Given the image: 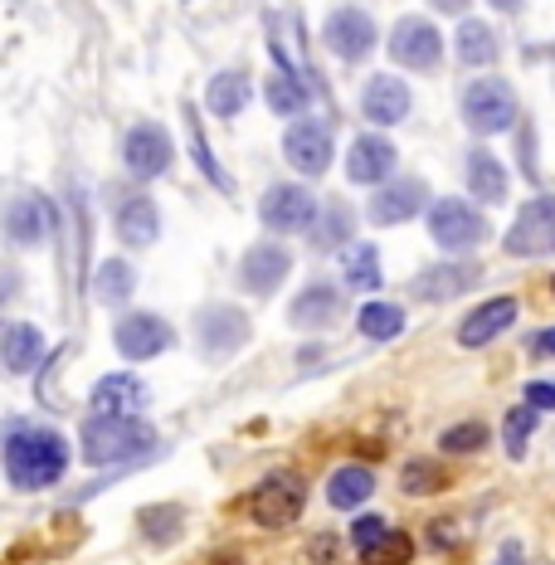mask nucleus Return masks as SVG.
<instances>
[{
    "mask_svg": "<svg viewBox=\"0 0 555 565\" xmlns=\"http://www.w3.org/2000/svg\"><path fill=\"white\" fill-rule=\"evenodd\" d=\"M15 292H20V274H15V268H0V308H6Z\"/></svg>",
    "mask_w": 555,
    "mask_h": 565,
    "instance_id": "45",
    "label": "nucleus"
},
{
    "mask_svg": "<svg viewBox=\"0 0 555 565\" xmlns=\"http://www.w3.org/2000/svg\"><path fill=\"white\" fill-rule=\"evenodd\" d=\"M210 565H244V556H234V551H220V556L210 561Z\"/></svg>",
    "mask_w": 555,
    "mask_h": 565,
    "instance_id": "49",
    "label": "nucleus"
},
{
    "mask_svg": "<svg viewBox=\"0 0 555 565\" xmlns=\"http://www.w3.org/2000/svg\"><path fill=\"white\" fill-rule=\"evenodd\" d=\"M478 282H482L478 258H439V264L419 268L409 292H415L419 302H429V308H439V302H453V298H463V292H472Z\"/></svg>",
    "mask_w": 555,
    "mask_h": 565,
    "instance_id": "19",
    "label": "nucleus"
},
{
    "mask_svg": "<svg viewBox=\"0 0 555 565\" xmlns=\"http://www.w3.org/2000/svg\"><path fill=\"white\" fill-rule=\"evenodd\" d=\"M274 50V74L264 78V103L274 117H302L312 108V88H307V78L298 74V64H292L288 54H282V44H268Z\"/></svg>",
    "mask_w": 555,
    "mask_h": 565,
    "instance_id": "25",
    "label": "nucleus"
},
{
    "mask_svg": "<svg viewBox=\"0 0 555 565\" xmlns=\"http://www.w3.org/2000/svg\"><path fill=\"white\" fill-rule=\"evenodd\" d=\"M341 282L351 292H381L385 288V264H381V249L371 239H356L341 249Z\"/></svg>",
    "mask_w": 555,
    "mask_h": 565,
    "instance_id": "32",
    "label": "nucleus"
},
{
    "mask_svg": "<svg viewBox=\"0 0 555 565\" xmlns=\"http://www.w3.org/2000/svg\"><path fill=\"white\" fill-rule=\"evenodd\" d=\"M463 181H468V200L472 205H506V195H512V175H506L502 157L488 147H468L463 157Z\"/></svg>",
    "mask_w": 555,
    "mask_h": 565,
    "instance_id": "27",
    "label": "nucleus"
},
{
    "mask_svg": "<svg viewBox=\"0 0 555 565\" xmlns=\"http://www.w3.org/2000/svg\"><path fill=\"white\" fill-rule=\"evenodd\" d=\"M453 54H458V64H468V68H492L502 58V40L488 20L463 15V25L453 34Z\"/></svg>",
    "mask_w": 555,
    "mask_h": 565,
    "instance_id": "31",
    "label": "nucleus"
},
{
    "mask_svg": "<svg viewBox=\"0 0 555 565\" xmlns=\"http://www.w3.org/2000/svg\"><path fill=\"white\" fill-rule=\"evenodd\" d=\"M113 230L117 239L127 244L132 254L151 249L161 239V205L147 185H132V191H117L113 195Z\"/></svg>",
    "mask_w": 555,
    "mask_h": 565,
    "instance_id": "18",
    "label": "nucleus"
},
{
    "mask_svg": "<svg viewBox=\"0 0 555 565\" xmlns=\"http://www.w3.org/2000/svg\"><path fill=\"white\" fill-rule=\"evenodd\" d=\"M371 498H375V473L365 463L332 468V478H327V502H332L337 512H361Z\"/></svg>",
    "mask_w": 555,
    "mask_h": 565,
    "instance_id": "33",
    "label": "nucleus"
},
{
    "mask_svg": "<svg viewBox=\"0 0 555 565\" xmlns=\"http://www.w3.org/2000/svg\"><path fill=\"white\" fill-rule=\"evenodd\" d=\"M434 205V191L424 175H389L385 185H375L371 200H365V220L375 230H395V225H409V220L429 215Z\"/></svg>",
    "mask_w": 555,
    "mask_h": 565,
    "instance_id": "13",
    "label": "nucleus"
},
{
    "mask_svg": "<svg viewBox=\"0 0 555 565\" xmlns=\"http://www.w3.org/2000/svg\"><path fill=\"white\" fill-rule=\"evenodd\" d=\"M157 454V424L127 415H88L78 424V458L88 468H127Z\"/></svg>",
    "mask_w": 555,
    "mask_h": 565,
    "instance_id": "2",
    "label": "nucleus"
},
{
    "mask_svg": "<svg viewBox=\"0 0 555 565\" xmlns=\"http://www.w3.org/2000/svg\"><path fill=\"white\" fill-rule=\"evenodd\" d=\"M44 356H50V337H44L34 322H25V317L0 322V375L25 381V375H34L44 366Z\"/></svg>",
    "mask_w": 555,
    "mask_h": 565,
    "instance_id": "20",
    "label": "nucleus"
},
{
    "mask_svg": "<svg viewBox=\"0 0 555 565\" xmlns=\"http://www.w3.org/2000/svg\"><path fill=\"white\" fill-rule=\"evenodd\" d=\"M385 54H389V64L405 68V74H439L444 68V34L424 15H399L395 25H389Z\"/></svg>",
    "mask_w": 555,
    "mask_h": 565,
    "instance_id": "10",
    "label": "nucleus"
},
{
    "mask_svg": "<svg viewBox=\"0 0 555 565\" xmlns=\"http://www.w3.org/2000/svg\"><path fill=\"white\" fill-rule=\"evenodd\" d=\"M389 175H399V147L385 132H361L346 147V181L375 191V185H385Z\"/></svg>",
    "mask_w": 555,
    "mask_h": 565,
    "instance_id": "21",
    "label": "nucleus"
},
{
    "mask_svg": "<svg viewBox=\"0 0 555 565\" xmlns=\"http://www.w3.org/2000/svg\"><path fill=\"white\" fill-rule=\"evenodd\" d=\"M54 234H58V205L44 191L6 195V205H0V239L10 249H20V254L44 249V244H54Z\"/></svg>",
    "mask_w": 555,
    "mask_h": 565,
    "instance_id": "6",
    "label": "nucleus"
},
{
    "mask_svg": "<svg viewBox=\"0 0 555 565\" xmlns=\"http://www.w3.org/2000/svg\"><path fill=\"white\" fill-rule=\"evenodd\" d=\"M141 516V536L151 541V546H175L181 541V532H185V516H181V508L175 502H157V508H141L137 512Z\"/></svg>",
    "mask_w": 555,
    "mask_h": 565,
    "instance_id": "37",
    "label": "nucleus"
},
{
    "mask_svg": "<svg viewBox=\"0 0 555 565\" xmlns=\"http://www.w3.org/2000/svg\"><path fill=\"white\" fill-rule=\"evenodd\" d=\"M181 113H185V147H191V167L205 175L210 185H215L220 195H234L239 185H234V175L220 167V157H215V147H210V137H205V122H200V113L191 108V103H181Z\"/></svg>",
    "mask_w": 555,
    "mask_h": 565,
    "instance_id": "30",
    "label": "nucleus"
},
{
    "mask_svg": "<svg viewBox=\"0 0 555 565\" xmlns=\"http://www.w3.org/2000/svg\"><path fill=\"white\" fill-rule=\"evenodd\" d=\"M337 551H341V541H337L332 532H322V536L307 541L302 556H307V565H332V561H337Z\"/></svg>",
    "mask_w": 555,
    "mask_h": 565,
    "instance_id": "42",
    "label": "nucleus"
},
{
    "mask_svg": "<svg viewBox=\"0 0 555 565\" xmlns=\"http://www.w3.org/2000/svg\"><path fill=\"white\" fill-rule=\"evenodd\" d=\"M74 439L40 419H6L0 424V473L15 492H50L68 478Z\"/></svg>",
    "mask_w": 555,
    "mask_h": 565,
    "instance_id": "1",
    "label": "nucleus"
},
{
    "mask_svg": "<svg viewBox=\"0 0 555 565\" xmlns=\"http://www.w3.org/2000/svg\"><path fill=\"white\" fill-rule=\"evenodd\" d=\"M415 113V88L399 74H371L361 88V117L371 127H395Z\"/></svg>",
    "mask_w": 555,
    "mask_h": 565,
    "instance_id": "23",
    "label": "nucleus"
},
{
    "mask_svg": "<svg viewBox=\"0 0 555 565\" xmlns=\"http://www.w3.org/2000/svg\"><path fill=\"white\" fill-rule=\"evenodd\" d=\"M307 244H312L317 254H341L346 244H356V210H351L346 200H322L312 230H307Z\"/></svg>",
    "mask_w": 555,
    "mask_h": 565,
    "instance_id": "28",
    "label": "nucleus"
},
{
    "mask_svg": "<svg viewBox=\"0 0 555 565\" xmlns=\"http://www.w3.org/2000/svg\"><path fill=\"white\" fill-rule=\"evenodd\" d=\"M405 327H409V317L399 302H385V298H371V302H361V312H356V332L365 341H399L405 337Z\"/></svg>",
    "mask_w": 555,
    "mask_h": 565,
    "instance_id": "34",
    "label": "nucleus"
},
{
    "mask_svg": "<svg viewBox=\"0 0 555 565\" xmlns=\"http://www.w3.org/2000/svg\"><path fill=\"white\" fill-rule=\"evenodd\" d=\"M282 161H288L302 181H322V175L337 167L332 122H327V117H312V113L292 117V122L282 127Z\"/></svg>",
    "mask_w": 555,
    "mask_h": 565,
    "instance_id": "7",
    "label": "nucleus"
},
{
    "mask_svg": "<svg viewBox=\"0 0 555 565\" xmlns=\"http://www.w3.org/2000/svg\"><path fill=\"white\" fill-rule=\"evenodd\" d=\"M516 317H522V302L512 298V292H502V298H488V302H478L463 322H458V347L463 351H482V347H492L498 337H506L516 327Z\"/></svg>",
    "mask_w": 555,
    "mask_h": 565,
    "instance_id": "24",
    "label": "nucleus"
},
{
    "mask_svg": "<svg viewBox=\"0 0 555 565\" xmlns=\"http://www.w3.org/2000/svg\"><path fill=\"white\" fill-rule=\"evenodd\" d=\"M551 292H555V278H551Z\"/></svg>",
    "mask_w": 555,
    "mask_h": 565,
    "instance_id": "50",
    "label": "nucleus"
},
{
    "mask_svg": "<svg viewBox=\"0 0 555 565\" xmlns=\"http://www.w3.org/2000/svg\"><path fill=\"white\" fill-rule=\"evenodd\" d=\"M522 399L531 409H541V415H546V409H555V381H526Z\"/></svg>",
    "mask_w": 555,
    "mask_h": 565,
    "instance_id": "43",
    "label": "nucleus"
},
{
    "mask_svg": "<svg viewBox=\"0 0 555 565\" xmlns=\"http://www.w3.org/2000/svg\"><path fill=\"white\" fill-rule=\"evenodd\" d=\"M346 317V288L332 278H307L298 298L288 302V327L292 332H332Z\"/></svg>",
    "mask_w": 555,
    "mask_h": 565,
    "instance_id": "17",
    "label": "nucleus"
},
{
    "mask_svg": "<svg viewBox=\"0 0 555 565\" xmlns=\"http://www.w3.org/2000/svg\"><path fill=\"white\" fill-rule=\"evenodd\" d=\"M448 482L453 478H448V468L439 458H409V463L399 468V492H405V498H434Z\"/></svg>",
    "mask_w": 555,
    "mask_h": 565,
    "instance_id": "35",
    "label": "nucleus"
},
{
    "mask_svg": "<svg viewBox=\"0 0 555 565\" xmlns=\"http://www.w3.org/2000/svg\"><path fill=\"white\" fill-rule=\"evenodd\" d=\"M137 288H141V274H137L132 258H122V254L98 258V264H93V274H88L93 302H98V308H108V312H122L127 302L137 298Z\"/></svg>",
    "mask_w": 555,
    "mask_h": 565,
    "instance_id": "26",
    "label": "nucleus"
},
{
    "mask_svg": "<svg viewBox=\"0 0 555 565\" xmlns=\"http://www.w3.org/2000/svg\"><path fill=\"white\" fill-rule=\"evenodd\" d=\"M409 561H415V536L399 532V526H389L371 551H361V565H409Z\"/></svg>",
    "mask_w": 555,
    "mask_h": 565,
    "instance_id": "39",
    "label": "nucleus"
},
{
    "mask_svg": "<svg viewBox=\"0 0 555 565\" xmlns=\"http://www.w3.org/2000/svg\"><path fill=\"white\" fill-rule=\"evenodd\" d=\"M458 113H463V127L472 137H502L522 122V103H516L512 84L498 74H482V78H472V84H463Z\"/></svg>",
    "mask_w": 555,
    "mask_h": 565,
    "instance_id": "4",
    "label": "nucleus"
},
{
    "mask_svg": "<svg viewBox=\"0 0 555 565\" xmlns=\"http://www.w3.org/2000/svg\"><path fill=\"white\" fill-rule=\"evenodd\" d=\"M492 565H531V561L522 556V546H516V541H506V546L498 551V561H492Z\"/></svg>",
    "mask_w": 555,
    "mask_h": 565,
    "instance_id": "47",
    "label": "nucleus"
},
{
    "mask_svg": "<svg viewBox=\"0 0 555 565\" xmlns=\"http://www.w3.org/2000/svg\"><path fill=\"white\" fill-rule=\"evenodd\" d=\"M516 161H522L526 181H541V167H536V127L522 122V132H516Z\"/></svg>",
    "mask_w": 555,
    "mask_h": 565,
    "instance_id": "41",
    "label": "nucleus"
},
{
    "mask_svg": "<svg viewBox=\"0 0 555 565\" xmlns=\"http://www.w3.org/2000/svg\"><path fill=\"white\" fill-rule=\"evenodd\" d=\"M424 225H429V239L444 249V258H468L472 249H482V244L492 239L488 210H478V205H472V200H463V195L434 200L429 215H424Z\"/></svg>",
    "mask_w": 555,
    "mask_h": 565,
    "instance_id": "5",
    "label": "nucleus"
},
{
    "mask_svg": "<svg viewBox=\"0 0 555 565\" xmlns=\"http://www.w3.org/2000/svg\"><path fill=\"white\" fill-rule=\"evenodd\" d=\"M175 327L167 322L161 312H122L113 322V351L127 361V366H147V361L167 356V351H175Z\"/></svg>",
    "mask_w": 555,
    "mask_h": 565,
    "instance_id": "12",
    "label": "nucleus"
},
{
    "mask_svg": "<svg viewBox=\"0 0 555 565\" xmlns=\"http://www.w3.org/2000/svg\"><path fill=\"white\" fill-rule=\"evenodd\" d=\"M175 167V137L167 122H132L122 137V171L132 185H157Z\"/></svg>",
    "mask_w": 555,
    "mask_h": 565,
    "instance_id": "8",
    "label": "nucleus"
},
{
    "mask_svg": "<svg viewBox=\"0 0 555 565\" xmlns=\"http://www.w3.org/2000/svg\"><path fill=\"white\" fill-rule=\"evenodd\" d=\"M191 341H195L200 361L224 366V361H234L254 341V317L230 298H210L191 312Z\"/></svg>",
    "mask_w": 555,
    "mask_h": 565,
    "instance_id": "3",
    "label": "nucleus"
},
{
    "mask_svg": "<svg viewBox=\"0 0 555 565\" xmlns=\"http://www.w3.org/2000/svg\"><path fill=\"white\" fill-rule=\"evenodd\" d=\"M151 405V391L137 371H108L93 381L88 391V415H127V419H141Z\"/></svg>",
    "mask_w": 555,
    "mask_h": 565,
    "instance_id": "22",
    "label": "nucleus"
},
{
    "mask_svg": "<svg viewBox=\"0 0 555 565\" xmlns=\"http://www.w3.org/2000/svg\"><path fill=\"white\" fill-rule=\"evenodd\" d=\"M322 44L341 64H365V58L381 50V25H375V15L365 6H337L322 20Z\"/></svg>",
    "mask_w": 555,
    "mask_h": 565,
    "instance_id": "14",
    "label": "nucleus"
},
{
    "mask_svg": "<svg viewBox=\"0 0 555 565\" xmlns=\"http://www.w3.org/2000/svg\"><path fill=\"white\" fill-rule=\"evenodd\" d=\"M468 6L472 0H429V10H439V15H458V20L468 15Z\"/></svg>",
    "mask_w": 555,
    "mask_h": 565,
    "instance_id": "46",
    "label": "nucleus"
},
{
    "mask_svg": "<svg viewBox=\"0 0 555 565\" xmlns=\"http://www.w3.org/2000/svg\"><path fill=\"white\" fill-rule=\"evenodd\" d=\"M488 6H492V10H502V15H522L526 0H488Z\"/></svg>",
    "mask_w": 555,
    "mask_h": 565,
    "instance_id": "48",
    "label": "nucleus"
},
{
    "mask_svg": "<svg viewBox=\"0 0 555 565\" xmlns=\"http://www.w3.org/2000/svg\"><path fill=\"white\" fill-rule=\"evenodd\" d=\"M502 249L512 258H546L555 254V195L541 191L531 195L522 210L512 215V225L502 234Z\"/></svg>",
    "mask_w": 555,
    "mask_h": 565,
    "instance_id": "15",
    "label": "nucleus"
},
{
    "mask_svg": "<svg viewBox=\"0 0 555 565\" xmlns=\"http://www.w3.org/2000/svg\"><path fill=\"white\" fill-rule=\"evenodd\" d=\"M389 532V522H385V512H361L356 522H351V546H356V556L361 551H371L375 541H381Z\"/></svg>",
    "mask_w": 555,
    "mask_h": 565,
    "instance_id": "40",
    "label": "nucleus"
},
{
    "mask_svg": "<svg viewBox=\"0 0 555 565\" xmlns=\"http://www.w3.org/2000/svg\"><path fill=\"white\" fill-rule=\"evenodd\" d=\"M536 429H541V409H531L526 399L506 409V419H502V449H506V458H516V463H522L526 449H531V439H536Z\"/></svg>",
    "mask_w": 555,
    "mask_h": 565,
    "instance_id": "36",
    "label": "nucleus"
},
{
    "mask_svg": "<svg viewBox=\"0 0 555 565\" xmlns=\"http://www.w3.org/2000/svg\"><path fill=\"white\" fill-rule=\"evenodd\" d=\"M292 274V249L278 239H258L249 249L239 254V264H234V288L244 292V298H274V292L288 282Z\"/></svg>",
    "mask_w": 555,
    "mask_h": 565,
    "instance_id": "16",
    "label": "nucleus"
},
{
    "mask_svg": "<svg viewBox=\"0 0 555 565\" xmlns=\"http://www.w3.org/2000/svg\"><path fill=\"white\" fill-rule=\"evenodd\" d=\"M526 351H531V356H541V361H555V327H546V332H531Z\"/></svg>",
    "mask_w": 555,
    "mask_h": 565,
    "instance_id": "44",
    "label": "nucleus"
},
{
    "mask_svg": "<svg viewBox=\"0 0 555 565\" xmlns=\"http://www.w3.org/2000/svg\"><path fill=\"white\" fill-rule=\"evenodd\" d=\"M249 103H254V78H249V68H239V64L220 68L205 84V108H210V117H220V122H234Z\"/></svg>",
    "mask_w": 555,
    "mask_h": 565,
    "instance_id": "29",
    "label": "nucleus"
},
{
    "mask_svg": "<svg viewBox=\"0 0 555 565\" xmlns=\"http://www.w3.org/2000/svg\"><path fill=\"white\" fill-rule=\"evenodd\" d=\"M317 210H322V200L312 195L307 181H274L258 195V225L274 234V239H282V234H307Z\"/></svg>",
    "mask_w": 555,
    "mask_h": 565,
    "instance_id": "11",
    "label": "nucleus"
},
{
    "mask_svg": "<svg viewBox=\"0 0 555 565\" xmlns=\"http://www.w3.org/2000/svg\"><path fill=\"white\" fill-rule=\"evenodd\" d=\"M492 439V429L482 419H463V424H448V429L439 434V454L448 458H468V454H482Z\"/></svg>",
    "mask_w": 555,
    "mask_h": 565,
    "instance_id": "38",
    "label": "nucleus"
},
{
    "mask_svg": "<svg viewBox=\"0 0 555 565\" xmlns=\"http://www.w3.org/2000/svg\"><path fill=\"white\" fill-rule=\"evenodd\" d=\"M302 508H307V482L298 473H288V468L258 478V488L244 498L249 522L264 526V532H282V526H292L302 516Z\"/></svg>",
    "mask_w": 555,
    "mask_h": 565,
    "instance_id": "9",
    "label": "nucleus"
}]
</instances>
